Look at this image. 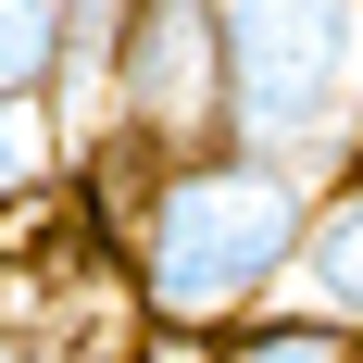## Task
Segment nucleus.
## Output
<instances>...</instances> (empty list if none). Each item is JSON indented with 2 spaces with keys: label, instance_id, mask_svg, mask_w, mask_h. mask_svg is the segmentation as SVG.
<instances>
[{
  "label": "nucleus",
  "instance_id": "8",
  "mask_svg": "<svg viewBox=\"0 0 363 363\" xmlns=\"http://www.w3.org/2000/svg\"><path fill=\"white\" fill-rule=\"evenodd\" d=\"M351 363H363V351H351Z\"/></svg>",
  "mask_w": 363,
  "mask_h": 363
},
{
  "label": "nucleus",
  "instance_id": "3",
  "mask_svg": "<svg viewBox=\"0 0 363 363\" xmlns=\"http://www.w3.org/2000/svg\"><path fill=\"white\" fill-rule=\"evenodd\" d=\"M225 138V26L213 0H138L113 63V138L88 163H176Z\"/></svg>",
  "mask_w": 363,
  "mask_h": 363
},
{
  "label": "nucleus",
  "instance_id": "1",
  "mask_svg": "<svg viewBox=\"0 0 363 363\" xmlns=\"http://www.w3.org/2000/svg\"><path fill=\"white\" fill-rule=\"evenodd\" d=\"M101 238L125 263V313L176 338H225L289 289V251L313 225V176L276 150H176V163H101Z\"/></svg>",
  "mask_w": 363,
  "mask_h": 363
},
{
  "label": "nucleus",
  "instance_id": "6",
  "mask_svg": "<svg viewBox=\"0 0 363 363\" xmlns=\"http://www.w3.org/2000/svg\"><path fill=\"white\" fill-rule=\"evenodd\" d=\"M50 75H63V0H0V101L50 113Z\"/></svg>",
  "mask_w": 363,
  "mask_h": 363
},
{
  "label": "nucleus",
  "instance_id": "2",
  "mask_svg": "<svg viewBox=\"0 0 363 363\" xmlns=\"http://www.w3.org/2000/svg\"><path fill=\"white\" fill-rule=\"evenodd\" d=\"M225 26V138L338 176L363 150V0H213Z\"/></svg>",
  "mask_w": 363,
  "mask_h": 363
},
{
  "label": "nucleus",
  "instance_id": "5",
  "mask_svg": "<svg viewBox=\"0 0 363 363\" xmlns=\"http://www.w3.org/2000/svg\"><path fill=\"white\" fill-rule=\"evenodd\" d=\"M125 13H138V0H63V75H50L63 163L113 138V63H125Z\"/></svg>",
  "mask_w": 363,
  "mask_h": 363
},
{
  "label": "nucleus",
  "instance_id": "4",
  "mask_svg": "<svg viewBox=\"0 0 363 363\" xmlns=\"http://www.w3.org/2000/svg\"><path fill=\"white\" fill-rule=\"evenodd\" d=\"M289 313H313V326H338L363 351V150L338 163V176H313V225H301L289 251Z\"/></svg>",
  "mask_w": 363,
  "mask_h": 363
},
{
  "label": "nucleus",
  "instance_id": "7",
  "mask_svg": "<svg viewBox=\"0 0 363 363\" xmlns=\"http://www.w3.org/2000/svg\"><path fill=\"white\" fill-rule=\"evenodd\" d=\"M213 363H351V338L313 326V313H289V301H263L251 326H225V338H213Z\"/></svg>",
  "mask_w": 363,
  "mask_h": 363
}]
</instances>
